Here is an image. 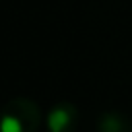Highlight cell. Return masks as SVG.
I'll list each match as a JSON object with an SVG mask.
<instances>
[{
  "mask_svg": "<svg viewBox=\"0 0 132 132\" xmlns=\"http://www.w3.org/2000/svg\"><path fill=\"white\" fill-rule=\"evenodd\" d=\"M68 124H70V113L64 107H58V109H54L47 116V128H50V132H64Z\"/></svg>",
  "mask_w": 132,
  "mask_h": 132,
  "instance_id": "1",
  "label": "cell"
},
{
  "mask_svg": "<svg viewBox=\"0 0 132 132\" xmlns=\"http://www.w3.org/2000/svg\"><path fill=\"white\" fill-rule=\"evenodd\" d=\"M0 132H23V124L16 116H2L0 118Z\"/></svg>",
  "mask_w": 132,
  "mask_h": 132,
  "instance_id": "2",
  "label": "cell"
}]
</instances>
